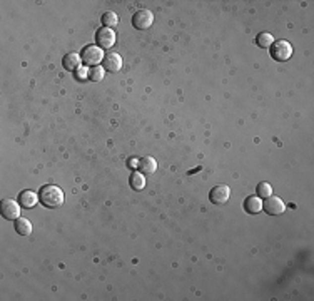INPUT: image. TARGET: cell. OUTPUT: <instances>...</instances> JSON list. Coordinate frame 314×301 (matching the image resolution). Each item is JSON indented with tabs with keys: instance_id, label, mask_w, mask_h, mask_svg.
Masks as SVG:
<instances>
[{
	"instance_id": "6da1fadb",
	"label": "cell",
	"mask_w": 314,
	"mask_h": 301,
	"mask_svg": "<svg viewBox=\"0 0 314 301\" xmlns=\"http://www.w3.org/2000/svg\"><path fill=\"white\" fill-rule=\"evenodd\" d=\"M39 201H40V204H42V206L56 209V208L62 206V204H63V191L59 188V186L47 184V186H44V188H40Z\"/></svg>"
},
{
	"instance_id": "7a4b0ae2",
	"label": "cell",
	"mask_w": 314,
	"mask_h": 301,
	"mask_svg": "<svg viewBox=\"0 0 314 301\" xmlns=\"http://www.w3.org/2000/svg\"><path fill=\"white\" fill-rule=\"evenodd\" d=\"M104 49H101L99 45H87V47H84L80 54V59L82 62L85 64V66H99L102 61H104Z\"/></svg>"
},
{
	"instance_id": "3957f363",
	"label": "cell",
	"mask_w": 314,
	"mask_h": 301,
	"mask_svg": "<svg viewBox=\"0 0 314 301\" xmlns=\"http://www.w3.org/2000/svg\"><path fill=\"white\" fill-rule=\"evenodd\" d=\"M271 57L277 62H286L293 56V47L288 40H277L271 45Z\"/></svg>"
},
{
	"instance_id": "277c9868",
	"label": "cell",
	"mask_w": 314,
	"mask_h": 301,
	"mask_svg": "<svg viewBox=\"0 0 314 301\" xmlns=\"http://www.w3.org/2000/svg\"><path fill=\"white\" fill-rule=\"evenodd\" d=\"M154 24V13L147 8H142V10H137L132 15V25L137 30H147L151 29V25Z\"/></svg>"
},
{
	"instance_id": "5b68a950",
	"label": "cell",
	"mask_w": 314,
	"mask_h": 301,
	"mask_svg": "<svg viewBox=\"0 0 314 301\" xmlns=\"http://www.w3.org/2000/svg\"><path fill=\"white\" fill-rule=\"evenodd\" d=\"M231 198V189L229 186L226 184H217L214 186L211 189V193H209V199H211L212 204H217V206H221V204H226L227 201Z\"/></svg>"
},
{
	"instance_id": "8992f818",
	"label": "cell",
	"mask_w": 314,
	"mask_h": 301,
	"mask_svg": "<svg viewBox=\"0 0 314 301\" xmlns=\"http://www.w3.org/2000/svg\"><path fill=\"white\" fill-rule=\"evenodd\" d=\"M95 44L101 49H111L116 44V32L107 27H102L95 32Z\"/></svg>"
},
{
	"instance_id": "52a82bcc",
	"label": "cell",
	"mask_w": 314,
	"mask_h": 301,
	"mask_svg": "<svg viewBox=\"0 0 314 301\" xmlns=\"http://www.w3.org/2000/svg\"><path fill=\"white\" fill-rule=\"evenodd\" d=\"M0 211H2V216L5 220H19L20 218V203H15L12 199H2L0 203Z\"/></svg>"
},
{
	"instance_id": "ba28073f",
	"label": "cell",
	"mask_w": 314,
	"mask_h": 301,
	"mask_svg": "<svg viewBox=\"0 0 314 301\" xmlns=\"http://www.w3.org/2000/svg\"><path fill=\"white\" fill-rule=\"evenodd\" d=\"M262 209L269 214V216H277V214H283L286 211V204L284 201L277 198V196H269V198H266V201L262 203Z\"/></svg>"
},
{
	"instance_id": "9c48e42d",
	"label": "cell",
	"mask_w": 314,
	"mask_h": 301,
	"mask_svg": "<svg viewBox=\"0 0 314 301\" xmlns=\"http://www.w3.org/2000/svg\"><path fill=\"white\" fill-rule=\"evenodd\" d=\"M104 69L107 72H119L122 69V57L117 52H109L104 57Z\"/></svg>"
},
{
	"instance_id": "30bf717a",
	"label": "cell",
	"mask_w": 314,
	"mask_h": 301,
	"mask_svg": "<svg viewBox=\"0 0 314 301\" xmlns=\"http://www.w3.org/2000/svg\"><path fill=\"white\" fill-rule=\"evenodd\" d=\"M137 167H139V172H142L144 176L154 174V172L157 171V161L152 156H144L137 161Z\"/></svg>"
},
{
	"instance_id": "8fae6325",
	"label": "cell",
	"mask_w": 314,
	"mask_h": 301,
	"mask_svg": "<svg viewBox=\"0 0 314 301\" xmlns=\"http://www.w3.org/2000/svg\"><path fill=\"white\" fill-rule=\"evenodd\" d=\"M80 62H82L80 54H77V52H69L67 56H63V59H62L63 69H65V71H70V72L79 71V69H80Z\"/></svg>"
},
{
	"instance_id": "7c38bea8",
	"label": "cell",
	"mask_w": 314,
	"mask_h": 301,
	"mask_svg": "<svg viewBox=\"0 0 314 301\" xmlns=\"http://www.w3.org/2000/svg\"><path fill=\"white\" fill-rule=\"evenodd\" d=\"M37 201H39V196L37 193H34V191H22L20 196H19V203H20V206L22 208H25V209H32L37 204Z\"/></svg>"
},
{
	"instance_id": "4fadbf2b",
	"label": "cell",
	"mask_w": 314,
	"mask_h": 301,
	"mask_svg": "<svg viewBox=\"0 0 314 301\" xmlns=\"http://www.w3.org/2000/svg\"><path fill=\"white\" fill-rule=\"evenodd\" d=\"M244 209L249 214H257L262 211V201L259 196H249L244 201Z\"/></svg>"
},
{
	"instance_id": "5bb4252c",
	"label": "cell",
	"mask_w": 314,
	"mask_h": 301,
	"mask_svg": "<svg viewBox=\"0 0 314 301\" xmlns=\"http://www.w3.org/2000/svg\"><path fill=\"white\" fill-rule=\"evenodd\" d=\"M15 231L20 236H29L32 232V223L27 218H19V220H15Z\"/></svg>"
},
{
	"instance_id": "9a60e30c",
	"label": "cell",
	"mask_w": 314,
	"mask_h": 301,
	"mask_svg": "<svg viewBox=\"0 0 314 301\" xmlns=\"http://www.w3.org/2000/svg\"><path fill=\"white\" fill-rule=\"evenodd\" d=\"M129 184H130V188L134 189V191L144 189V186H145V177H144L142 172H132V174H130V179H129Z\"/></svg>"
},
{
	"instance_id": "2e32d148",
	"label": "cell",
	"mask_w": 314,
	"mask_h": 301,
	"mask_svg": "<svg viewBox=\"0 0 314 301\" xmlns=\"http://www.w3.org/2000/svg\"><path fill=\"white\" fill-rule=\"evenodd\" d=\"M102 25L107 27V29H112V27H116L117 24H119V15H117L116 12H104L102 17Z\"/></svg>"
},
{
	"instance_id": "e0dca14e",
	"label": "cell",
	"mask_w": 314,
	"mask_h": 301,
	"mask_svg": "<svg viewBox=\"0 0 314 301\" xmlns=\"http://www.w3.org/2000/svg\"><path fill=\"white\" fill-rule=\"evenodd\" d=\"M256 44L261 49H267V47H271V45L274 44V37H272L271 34H267V32H261V34L256 37Z\"/></svg>"
},
{
	"instance_id": "ac0fdd59",
	"label": "cell",
	"mask_w": 314,
	"mask_h": 301,
	"mask_svg": "<svg viewBox=\"0 0 314 301\" xmlns=\"http://www.w3.org/2000/svg\"><path fill=\"white\" fill-rule=\"evenodd\" d=\"M256 193H257V196L259 198H269V196H272V188H271V184L269 182H259L257 184V188H256Z\"/></svg>"
},
{
	"instance_id": "d6986e66",
	"label": "cell",
	"mask_w": 314,
	"mask_h": 301,
	"mask_svg": "<svg viewBox=\"0 0 314 301\" xmlns=\"http://www.w3.org/2000/svg\"><path fill=\"white\" fill-rule=\"evenodd\" d=\"M104 67L101 66H95V67H90L89 69V79L92 82H101L104 80Z\"/></svg>"
},
{
	"instance_id": "ffe728a7",
	"label": "cell",
	"mask_w": 314,
	"mask_h": 301,
	"mask_svg": "<svg viewBox=\"0 0 314 301\" xmlns=\"http://www.w3.org/2000/svg\"><path fill=\"white\" fill-rule=\"evenodd\" d=\"M74 75H75V79H79V80L89 79V69H79Z\"/></svg>"
}]
</instances>
